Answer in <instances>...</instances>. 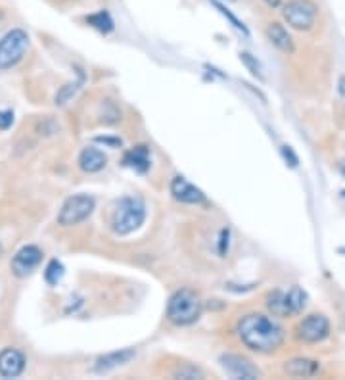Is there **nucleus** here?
<instances>
[{
	"label": "nucleus",
	"mask_w": 345,
	"mask_h": 380,
	"mask_svg": "<svg viewBox=\"0 0 345 380\" xmlns=\"http://www.w3.org/2000/svg\"><path fill=\"white\" fill-rule=\"evenodd\" d=\"M240 340L248 346L249 350L257 353H272L277 351L286 338V331L272 317L263 313H248L238 321Z\"/></svg>",
	"instance_id": "nucleus-1"
},
{
	"label": "nucleus",
	"mask_w": 345,
	"mask_h": 380,
	"mask_svg": "<svg viewBox=\"0 0 345 380\" xmlns=\"http://www.w3.org/2000/svg\"><path fill=\"white\" fill-rule=\"evenodd\" d=\"M144 219H146V205L142 200L134 196H127L123 200H119L114 217H112L114 233L119 236H127V234L134 233L136 229H140Z\"/></svg>",
	"instance_id": "nucleus-2"
},
{
	"label": "nucleus",
	"mask_w": 345,
	"mask_h": 380,
	"mask_svg": "<svg viewBox=\"0 0 345 380\" xmlns=\"http://www.w3.org/2000/svg\"><path fill=\"white\" fill-rule=\"evenodd\" d=\"M201 315V302L188 288H182L179 292L171 296V300L167 303V317L169 321L179 325V327H186L200 319Z\"/></svg>",
	"instance_id": "nucleus-3"
},
{
	"label": "nucleus",
	"mask_w": 345,
	"mask_h": 380,
	"mask_svg": "<svg viewBox=\"0 0 345 380\" xmlns=\"http://www.w3.org/2000/svg\"><path fill=\"white\" fill-rule=\"evenodd\" d=\"M282 18L297 31H311L318 18V6L313 0H290L282 8Z\"/></svg>",
	"instance_id": "nucleus-4"
},
{
	"label": "nucleus",
	"mask_w": 345,
	"mask_h": 380,
	"mask_svg": "<svg viewBox=\"0 0 345 380\" xmlns=\"http://www.w3.org/2000/svg\"><path fill=\"white\" fill-rule=\"evenodd\" d=\"M29 47V35L23 29L8 31L0 39V71L14 68L25 56Z\"/></svg>",
	"instance_id": "nucleus-5"
},
{
	"label": "nucleus",
	"mask_w": 345,
	"mask_h": 380,
	"mask_svg": "<svg viewBox=\"0 0 345 380\" xmlns=\"http://www.w3.org/2000/svg\"><path fill=\"white\" fill-rule=\"evenodd\" d=\"M94 212V198L88 194L69 196L60 214H58V223L62 227H73V225L83 223Z\"/></svg>",
	"instance_id": "nucleus-6"
},
{
	"label": "nucleus",
	"mask_w": 345,
	"mask_h": 380,
	"mask_svg": "<svg viewBox=\"0 0 345 380\" xmlns=\"http://www.w3.org/2000/svg\"><path fill=\"white\" fill-rule=\"evenodd\" d=\"M328 334H330V321L320 313L309 315L297 327V336L307 344H318L326 340Z\"/></svg>",
	"instance_id": "nucleus-7"
},
{
	"label": "nucleus",
	"mask_w": 345,
	"mask_h": 380,
	"mask_svg": "<svg viewBox=\"0 0 345 380\" xmlns=\"http://www.w3.org/2000/svg\"><path fill=\"white\" fill-rule=\"evenodd\" d=\"M40 262H42V252H40L38 246H33V244L23 246L12 259V273L19 279H23V277L33 273L40 265Z\"/></svg>",
	"instance_id": "nucleus-8"
},
{
	"label": "nucleus",
	"mask_w": 345,
	"mask_h": 380,
	"mask_svg": "<svg viewBox=\"0 0 345 380\" xmlns=\"http://www.w3.org/2000/svg\"><path fill=\"white\" fill-rule=\"evenodd\" d=\"M219 361L220 367L227 370L230 377H234V379L251 380L257 379L259 375H261L257 367L251 361L242 357V355H236V353H222Z\"/></svg>",
	"instance_id": "nucleus-9"
},
{
	"label": "nucleus",
	"mask_w": 345,
	"mask_h": 380,
	"mask_svg": "<svg viewBox=\"0 0 345 380\" xmlns=\"http://www.w3.org/2000/svg\"><path fill=\"white\" fill-rule=\"evenodd\" d=\"M171 194L177 202H182V204L198 205L205 202V194L182 175H177L171 181Z\"/></svg>",
	"instance_id": "nucleus-10"
},
{
	"label": "nucleus",
	"mask_w": 345,
	"mask_h": 380,
	"mask_svg": "<svg viewBox=\"0 0 345 380\" xmlns=\"http://www.w3.org/2000/svg\"><path fill=\"white\" fill-rule=\"evenodd\" d=\"M25 369V355L16 348H6L0 351V377L16 379Z\"/></svg>",
	"instance_id": "nucleus-11"
},
{
	"label": "nucleus",
	"mask_w": 345,
	"mask_h": 380,
	"mask_svg": "<svg viewBox=\"0 0 345 380\" xmlns=\"http://www.w3.org/2000/svg\"><path fill=\"white\" fill-rule=\"evenodd\" d=\"M267 39L270 40L278 50H282V52H286V54H294V52H296V42H294L292 35L288 33V29L280 21L268 23Z\"/></svg>",
	"instance_id": "nucleus-12"
},
{
	"label": "nucleus",
	"mask_w": 345,
	"mask_h": 380,
	"mask_svg": "<svg viewBox=\"0 0 345 380\" xmlns=\"http://www.w3.org/2000/svg\"><path fill=\"white\" fill-rule=\"evenodd\" d=\"M107 164V157L102 150H98L94 147H86L81 150L79 154V167L85 171V173H98L102 171Z\"/></svg>",
	"instance_id": "nucleus-13"
},
{
	"label": "nucleus",
	"mask_w": 345,
	"mask_h": 380,
	"mask_svg": "<svg viewBox=\"0 0 345 380\" xmlns=\"http://www.w3.org/2000/svg\"><path fill=\"white\" fill-rule=\"evenodd\" d=\"M136 351L127 348V350H119V351H112V353H105L100 359L96 361L94 370L96 372H107V370L115 369V367H121L125 363H129L131 359H134Z\"/></svg>",
	"instance_id": "nucleus-14"
},
{
	"label": "nucleus",
	"mask_w": 345,
	"mask_h": 380,
	"mask_svg": "<svg viewBox=\"0 0 345 380\" xmlns=\"http://www.w3.org/2000/svg\"><path fill=\"white\" fill-rule=\"evenodd\" d=\"M320 369V363L315 359H307V357H297V359H290L286 361L284 365V372L290 375V377H303V379H309V377H315L316 372Z\"/></svg>",
	"instance_id": "nucleus-15"
},
{
	"label": "nucleus",
	"mask_w": 345,
	"mask_h": 380,
	"mask_svg": "<svg viewBox=\"0 0 345 380\" xmlns=\"http://www.w3.org/2000/svg\"><path fill=\"white\" fill-rule=\"evenodd\" d=\"M123 164L127 167H133L138 173H146L150 169V148L134 147L131 148L123 157Z\"/></svg>",
	"instance_id": "nucleus-16"
},
{
	"label": "nucleus",
	"mask_w": 345,
	"mask_h": 380,
	"mask_svg": "<svg viewBox=\"0 0 345 380\" xmlns=\"http://www.w3.org/2000/svg\"><path fill=\"white\" fill-rule=\"evenodd\" d=\"M268 312L274 317H290V307H288V294L286 290H274L267 296Z\"/></svg>",
	"instance_id": "nucleus-17"
},
{
	"label": "nucleus",
	"mask_w": 345,
	"mask_h": 380,
	"mask_svg": "<svg viewBox=\"0 0 345 380\" xmlns=\"http://www.w3.org/2000/svg\"><path fill=\"white\" fill-rule=\"evenodd\" d=\"M85 20L90 27H94L96 31H100V33H104V35H107V33H112V31L115 29L114 18L110 16V12L105 10L94 12V14L86 16Z\"/></svg>",
	"instance_id": "nucleus-18"
},
{
	"label": "nucleus",
	"mask_w": 345,
	"mask_h": 380,
	"mask_svg": "<svg viewBox=\"0 0 345 380\" xmlns=\"http://www.w3.org/2000/svg\"><path fill=\"white\" fill-rule=\"evenodd\" d=\"M288 294V307H290V317L299 315V313L305 309L307 305V292L301 286H292L290 290H286Z\"/></svg>",
	"instance_id": "nucleus-19"
},
{
	"label": "nucleus",
	"mask_w": 345,
	"mask_h": 380,
	"mask_svg": "<svg viewBox=\"0 0 345 380\" xmlns=\"http://www.w3.org/2000/svg\"><path fill=\"white\" fill-rule=\"evenodd\" d=\"M211 4L215 6V10L219 12L222 18H227V21H230V25H232L234 29L240 31L244 37H249V29L246 27V25H244V21H240L238 18H236V16H234V14H232V12L227 8V4H225V2H219V0H211Z\"/></svg>",
	"instance_id": "nucleus-20"
},
{
	"label": "nucleus",
	"mask_w": 345,
	"mask_h": 380,
	"mask_svg": "<svg viewBox=\"0 0 345 380\" xmlns=\"http://www.w3.org/2000/svg\"><path fill=\"white\" fill-rule=\"evenodd\" d=\"M64 273H66V269H64L62 262L52 259V262L47 265V269H44V281H47L50 286H54V284H58L60 281H62Z\"/></svg>",
	"instance_id": "nucleus-21"
},
{
	"label": "nucleus",
	"mask_w": 345,
	"mask_h": 380,
	"mask_svg": "<svg viewBox=\"0 0 345 380\" xmlns=\"http://www.w3.org/2000/svg\"><path fill=\"white\" fill-rule=\"evenodd\" d=\"M240 60H242V64L248 68V71L253 75V77L257 79H265V73H263V66H261V62H259L255 56H251L249 52H240Z\"/></svg>",
	"instance_id": "nucleus-22"
},
{
	"label": "nucleus",
	"mask_w": 345,
	"mask_h": 380,
	"mask_svg": "<svg viewBox=\"0 0 345 380\" xmlns=\"http://www.w3.org/2000/svg\"><path fill=\"white\" fill-rule=\"evenodd\" d=\"M83 83H85V77L81 75L77 83H69V85H66V87L62 88V90H60V92L56 94V104H60V106L67 104V100H69V98L75 94L77 90H79V87H81Z\"/></svg>",
	"instance_id": "nucleus-23"
},
{
	"label": "nucleus",
	"mask_w": 345,
	"mask_h": 380,
	"mask_svg": "<svg viewBox=\"0 0 345 380\" xmlns=\"http://www.w3.org/2000/svg\"><path fill=\"white\" fill-rule=\"evenodd\" d=\"M175 379H184V380H196L203 379V370H200L198 367H192V365H182L179 369L172 372Z\"/></svg>",
	"instance_id": "nucleus-24"
},
{
	"label": "nucleus",
	"mask_w": 345,
	"mask_h": 380,
	"mask_svg": "<svg viewBox=\"0 0 345 380\" xmlns=\"http://www.w3.org/2000/svg\"><path fill=\"white\" fill-rule=\"evenodd\" d=\"M280 154H282V157H284V162H286L288 166L297 167V164H299V157H297V154L294 152V148L282 147L280 148Z\"/></svg>",
	"instance_id": "nucleus-25"
},
{
	"label": "nucleus",
	"mask_w": 345,
	"mask_h": 380,
	"mask_svg": "<svg viewBox=\"0 0 345 380\" xmlns=\"http://www.w3.org/2000/svg\"><path fill=\"white\" fill-rule=\"evenodd\" d=\"M229 246H230V231L229 229H222L220 231V236H219V255H227L229 252Z\"/></svg>",
	"instance_id": "nucleus-26"
},
{
	"label": "nucleus",
	"mask_w": 345,
	"mask_h": 380,
	"mask_svg": "<svg viewBox=\"0 0 345 380\" xmlns=\"http://www.w3.org/2000/svg\"><path fill=\"white\" fill-rule=\"evenodd\" d=\"M14 123V114L10 110H2L0 112V131H6Z\"/></svg>",
	"instance_id": "nucleus-27"
},
{
	"label": "nucleus",
	"mask_w": 345,
	"mask_h": 380,
	"mask_svg": "<svg viewBox=\"0 0 345 380\" xmlns=\"http://www.w3.org/2000/svg\"><path fill=\"white\" fill-rule=\"evenodd\" d=\"M94 140L96 142L105 144V147H110V148H121V144H123V140L117 137H96Z\"/></svg>",
	"instance_id": "nucleus-28"
},
{
	"label": "nucleus",
	"mask_w": 345,
	"mask_h": 380,
	"mask_svg": "<svg viewBox=\"0 0 345 380\" xmlns=\"http://www.w3.org/2000/svg\"><path fill=\"white\" fill-rule=\"evenodd\" d=\"M267 6H270V8H278L280 4H282V0H263Z\"/></svg>",
	"instance_id": "nucleus-29"
},
{
	"label": "nucleus",
	"mask_w": 345,
	"mask_h": 380,
	"mask_svg": "<svg viewBox=\"0 0 345 380\" xmlns=\"http://www.w3.org/2000/svg\"><path fill=\"white\" fill-rule=\"evenodd\" d=\"M2 23H4V14L0 12V25H2Z\"/></svg>",
	"instance_id": "nucleus-30"
},
{
	"label": "nucleus",
	"mask_w": 345,
	"mask_h": 380,
	"mask_svg": "<svg viewBox=\"0 0 345 380\" xmlns=\"http://www.w3.org/2000/svg\"><path fill=\"white\" fill-rule=\"evenodd\" d=\"M342 173H344V175H345V162H344V164H342Z\"/></svg>",
	"instance_id": "nucleus-31"
},
{
	"label": "nucleus",
	"mask_w": 345,
	"mask_h": 380,
	"mask_svg": "<svg viewBox=\"0 0 345 380\" xmlns=\"http://www.w3.org/2000/svg\"><path fill=\"white\" fill-rule=\"evenodd\" d=\"M219 2H236V0H219Z\"/></svg>",
	"instance_id": "nucleus-32"
},
{
	"label": "nucleus",
	"mask_w": 345,
	"mask_h": 380,
	"mask_svg": "<svg viewBox=\"0 0 345 380\" xmlns=\"http://www.w3.org/2000/svg\"><path fill=\"white\" fill-rule=\"evenodd\" d=\"M340 252H342V253H345V248H340Z\"/></svg>",
	"instance_id": "nucleus-33"
}]
</instances>
